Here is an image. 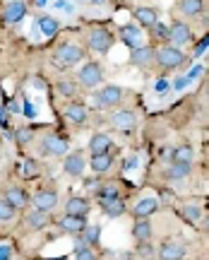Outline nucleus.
<instances>
[{
    "label": "nucleus",
    "mask_w": 209,
    "mask_h": 260,
    "mask_svg": "<svg viewBox=\"0 0 209 260\" xmlns=\"http://www.w3.org/2000/svg\"><path fill=\"white\" fill-rule=\"evenodd\" d=\"M56 89H58L63 96H72L75 92H77V87H75V82H70V80H60L58 85H56Z\"/></svg>",
    "instance_id": "obj_31"
},
{
    "label": "nucleus",
    "mask_w": 209,
    "mask_h": 260,
    "mask_svg": "<svg viewBox=\"0 0 209 260\" xmlns=\"http://www.w3.org/2000/svg\"><path fill=\"white\" fill-rule=\"evenodd\" d=\"M132 236H135L137 241H147V238H151V224L147 219H140V222L132 227Z\"/></svg>",
    "instance_id": "obj_23"
},
{
    "label": "nucleus",
    "mask_w": 209,
    "mask_h": 260,
    "mask_svg": "<svg viewBox=\"0 0 209 260\" xmlns=\"http://www.w3.org/2000/svg\"><path fill=\"white\" fill-rule=\"evenodd\" d=\"M207 234H209V217H207Z\"/></svg>",
    "instance_id": "obj_48"
},
{
    "label": "nucleus",
    "mask_w": 209,
    "mask_h": 260,
    "mask_svg": "<svg viewBox=\"0 0 209 260\" xmlns=\"http://www.w3.org/2000/svg\"><path fill=\"white\" fill-rule=\"evenodd\" d=\"M22 176H24V178H34V176H36V162H34V159H29V162L24 164V171H22Z\"/></svg>",
    "instance_id": "obj_36"
},
{
    "label": "nucleus",
    "mask_w": 209,
    "mask_h": 260,
    "mask_svg": "<svg viewBox=\"0 0 209 260\" xmlns=\"http://www.w3.org/2000/svg\"><path fill=\"white\" fill-rule=\"evenodd\" d=\"M113 166V157L106 152V154H94L91 157V169L96 173H104V171H108Z\"/></svg>",
    "instance_id": "obj_18"
},
{
    "label": "nucleus",
    "mask_w": 209,
    "mask_h": 260,
    "mask_svg": "<svg viewBox=\"0 0 209 260\" xmlns=\"http://www.w3.org/2000/svg\"><path fill=\"white\" fill-rule=\"evenodd\" d=\"M0 260H10V248L7 246H0Z\"/></svg>",
    "instance_id": "obj_43"
},
{
    "label": "nucleus",
    "mask_w": 209,
    "mask_h": 260,
    "mask_svg": "<svg viewBox=\"0 0 209 260\" xmlns=\"http://www.w3.org/2000/svg\"><path fill=\"white\" fill-rule=\"evenodd\" d=\"M200 75H202V68L197 65V68H192V70H190V72L185 75V80H188V82H192V80H197Z\"/></svg>",
    "instance_id": "obj_41"
},
{
    "label": "nucleus",
    "mask_w": 209,
    "mask_h": 260,
    "mask_svg": "<svg viewBox=\"0 0 209 260\" xmlns=\"http://www.w3.org/2000/svg\"><path fill=\"white\" fill-rule=\"evenodd\" d=\"M185 256V248L176 243V241H168V243H164L161 246V251H159V258L161 260H180Z\"/></svg>",
    "instance_id": "obj_12"
},
{
    "label": "nucleus",
    "mask_w": 209,
    "mask_h": 260,
    "mask_svg": "<svg viewBox=\"0 0 209 260\" xmlns=\"http://www.w3.org/2000/svg\"><path fill=\"white\" fill-rule=\"evenodd\" d=\"M46 212H41V210H31L29 214H27V227L31 229H43L46 227Z\"/></svg>",
    "instance_id": "obj_22"
},
{
    "label": "nucleus",
    "mask_w": 209,
    "mask_h": 260,
    "mask_svg": "<svg viewBox=\"0 0 209 260\" xmlns=\"http://www.w3.org/2000/svg\"><path fill=\"white\" fill-rule=\"evenodd\" d=\"M39 27H41L43 34H48V36H51V34H56V31H58V20H56V17L43 15V17L39 20Z\"/></svg>",
    "instance_id": "obj_28"
},
{
    "label": "nucleus",
    "mask_w": 209,
    "mask_h": 260,
    "mask_svg": "<svg viewBox=\"0 0 209 260\" xmlns=\"http://www.w3.org/2000/svg\"><path fill=\"white\" fill-rule=\"evenodd\" d=\"M183 214H185V219H190V222H195V219L200 217V207H197V205H185V210H183Z\"/></svg>",
    "instance_id": "obj_35"
},
{
    "label": "nucleus",
    "mask_w": 209,
    "mask_h": 260,
    "mask_svg": "<svg viewBox=\"0 0 209 260\" xmlns=\"http://www.w3.org/2000/svg\"><path fill=\"white\" fill-rule=\"evenodd\" d=\"M207 46H209V34L205 36V39H202V41H200V44H197V48H195V53H192V56H202Z\"/></svg>",
    "instance_id": "obj_40"
},
{
    "label": "nucleus",
    "mask_w": 209,
    "mask_h": 260,
    "mask_svg": "<svg viewBox=\"0 0 209 260\" xmlns=\"http://www.w3.org/2000/svg\"><path fill=\"white\" fill-rule=\"evenodd\" d=\"M183 15H200L202 12V0H180Z\"/></svg>",
    "instance_id": "obj_27"
},
{
    "label": "nucleus",
    "mask_w": 209,
    "mask_h": 260,
    "mask_svg": "<svg viewBox=\"0 0 209 260\" xmlns=\"http://www.w3.org/2000/svg\"><path fill=\"white\" fill-rule=\"evenodd\" d=\"M116 198H118V188H116L113 183L101 190V200H116Z\"/></svg>",
    "instance_id": "obj_34"
},
{
    "label": "nucleus",
    "mask_w": 209,
    "mask_h": 260,
    "mask_svg": "<svg viewBox=\"0 0 209 260\" xmlns=\"http://www.w3.org/2000/svg\"><path fill=\"white\" fill-rule=\"evenodd\" d=\"M89 46L94 51H99V53L108 51V48L113 46V31H108V29H91L89 31Z\"/></svg>",
    "instance_id": "obj_2"
},
{
    "label": "nucleus",
    "mask_w": 209,
    "mask_h": 260,
    "mask_svg": "<svg viewBox=\"0 0 209 260\" xmlns=\"http://www.w3.org/2000/svg\"><path fill=\"white\" fill-rule=\"evenodd\" d=\"M156 63L161 68H178L185 63V53L180 51L178 46H166L161 51H156Z\"/></svg>",
    "instance_id": "obj_1"
},
{
    "label": "nucleus",
    "mask_w": 209,
    "mask_h": 260,
    "mask_svg": "<svg viewBox=\"0 0 209 260\" xmlns=\"http://www.w3.org/2000/svg\"><path fill=\"white\" fill-rule=\"evenodd\" d=\"M82 236L89 241V246H91V243H96V241H99V236H101V227H96V224H94V227H84Z\"/></svg>",
    "instance_id": "obj_32"
},
{
    "label": "nucleus",
    "mask_w": 209,
    "mask_h": 260,
    "mask_svg": "<svg viewBox=\"0 0 209 260\" xmlns=\"http://www.w3.org/2000/svg\"><path fill=\"white\" fill-rule=\"evenodd\" d=\"M135 166H137V157H130V159L125 162V169H127V171H132Z\"/></svg>",
    "instance_id": "obj_42"
},
{
    "label": "nucleus",
    "mask_w": 209,
    "mask_h": 260,
    "mask_svg": "<svg viewBox=\"0 0 209 260\" xmlns=\"http://www.w3.org/2000/svg\"><path fill=\"white\" fill-rule=\"evenodd\" d=\"M5 200H10L12 207H27V195H24V190H22V188H10Z\"/></svg>",
    "instance_id": "obj_26"
},
{
    "label": "nucleus",
    "mask_w": 209,
    "mask_h": 260,
    "mask_svg": "<svg viewBox=\"0 0 209 260\" xmlns=\"http://www.w3.org/2000/svg\"><path fill=\"white\" fill-rule=\"evenodd\" d=\"M36 5H39V7H41V5H46V0H36Z\"/></svg>",
    "instance_id": "obj_46"
},
{
    "label": "nucleus",
    "mask_w": 209,
    "mask_h": 260,
    "mask_svg": "<svg viewBox=\"0 0 209 260\" xmlns=\"http://www.w3.org/2000/svg\"><path fill=\"white\" fill-rule=\"evenodd\" d=\"M166 87H168V82H164V80H161V82H159V85H156V89H159V92H164V89H166Z\"/></svg>",
    "instance_id": "obj_45"
},
{
    "label": "nucleus",
    "mask_w": 209,
    "mask_h": 260,
    "mask_svg": "<svg viewBox=\"0 0 209 260\" xmlns=\"http://www.w3.org/2000/svg\"><path fill=\"white\" fill-rule=\"evenodd\" d=\"M113 125L118 128V130H123V133H130L132 130V125H135V114L132 111H127V109H123V111H118V114H113Z\"/></svg>",
    "instance_id": "obj_8"
},
{
    "label": "nucleus",
    "mask_w": 209,
    "mask_h": 260,
    "mask_svg": "<svg viewBox=\"0 0 209 260\" xmlns=\"http://www.w3.org/2000/svg\"><path fill=\"white\" fill-rule=\"evenodd\" d=\"M58 260H67V258H58Z\"/></svg>",
    "instance_id": "obj_49"
},
{
    "label": "nucleus",
    "mask_w": 209,
    "mask_h": 260,
    "mask_svg": "<svg viewBox=\"0 0 209 260\" xmlns=\"http://www.w3.org/2000/svg\"><path fill=\"white\" fill-rule=\"evenodd\" d=\"M111 138L108 135H104V133H96L94 138L89 140V149H91V157L94 154H106L108 149H111Z\"/></svg>",
    "instance_id": "obj_13"
},
{
    "label": "nucleus",
    "mask_w": 209,
    "mask_h": 260,
    "mask_svg": "<svg viewBox=\"0 0 209 260\" xmlns=\"http://www.w3.org/2000/svg\"><path fill=\"white\" fill-rule=\"evenodd\" d=\"M65 116H67L72 123H84V120H87V109H84L82 104H72V106H67Z\"/></svg>",
    "instance_id": "obj_24"
},
{
    "label": "nucleus",
    "mask_w": 209,
    "mask_h": 260,
    "mask_svg": "<svg viewBox=\"0 0 209 260\" xmlns=\"http://www.w3.org/2000/svg\"><path fill=\"white\" fill-rule=\"evenodd\" d=\"M41 149H43V154H53V157H63L65 152H67V142L58 138V135H46L43 140H41Z\"/></svg>",
    "instance_id": "obj_4"
},
{
    "label": "nucleus",
    "mask_w": 209,
    "mask_h": 260,
    "mask_svg": "<svg viewBox=\"0 0 209 260\" xmlns=\"http://www.w3.org/2000/svg\"><path fill=\"white\" fill-rule=\"evenodd\" d=\"M24 114L29 116V118H34V116H36V111H34V106H31L29 101H24Z\"/></svg>",
    "instance_id": "obj_44"
},
{
    "label": "nucleus",
    "mask_w": 209,
    "mask_h": 260,
    "mask_svg": "<svg viewBox=\"0 0 209 260\" xmlns=\"http://www.w3.org/2000/svg\"><path fill=\"white\" fill-rule=\"evenodd\" d=\"M101 77H104V72H101V65H96V63H87L80 70V82L84 87H96L101 82Z\"/></svg>",
    "instance_id": "obj_5"
},
{
    "label": "nucleus",
    "mask_w": 209,
    "mask_h": 260,
    "mask_svg": "<svg viewBox=\"0 0 209 260\" xmlns=\"http://www.w3.org/2000/svg\"><path fill=\"white\" fill-rule=\"evenodd\" d=\"M135 17H137L140 24H145V27H149V29L156 24V12L151 7H137L135 10Z\"/></svg>",
    "instance_id": "obj_19"
},
{
    "label": "nucleus",
    "mask_w": 209,
    "mask_h": 260,
    "mask_svg": "<svg viewBox=\"0 0 209 260\" xmlns=\"http://www.w3.org/2000/svg\"><path fill=\"white\" fill-rule=\"evenodd\" d=\"M120 99H123V89H120V87H116V85L104 87V89L99 92V101H101V104H106V106L118 104Z\"/></svg>",
    "instance_id": "obj_10"
},
{
    "label": "nucleus",
    "mask_w": 209,
    "mask_h": 260,
    "mask_svg": "<svg viewBox=\"0 0 209 260\" xmlns=\"http://www.w3.org/2000/svg\"><path fill=\"white\" fill-rule=\"evenodd\" d=\"M15 217V207L10 205V200H0V222H7Z\"/></svg>",
    "instance_id": "obj_30"
},
{
    "label": "nucleus",
    "mask_w": 209,
    "mask_h": 260,
    "mask_svg": "<svg viewBox=\"0 0 209 260\" xmlns=\"http://www.w3.org/2000/svg\"><path fill=\"white\" fill-rule=\"evenodd\" d=\"M156 207H159L156 198H145V200L137 202V207H135L132 212H135V217H137V219H147L149 214H154V212H156Z\"/></svg>",
    "instance_id": "obj_14"
},
{
    "label": "nucleus",
    "mask_w": 209,
    "mask_h": 260,
    "mask_svg": "<svg viewBox=\"0 0 209 260\" xmlns=\"http://www.w3.org/2000/svg\"><path fill=\"white\" fill-rule=\"evenodd\" d=\"M91 2H99V5H101V2H104V0H91Z\"/></svg>",
    "instance_id": "obj_47"
},
{
    "label": "nucleus",
    "mask_w": 209,
    "mask_h": 260,
    "mask_svg": "<svg viewBox=\"0 0 209 260\" xmlns=\"http://www.w3.org/2000/svg\"><path fill=\"white\" fill-rule=\"evenodd\" d=\"M156 56V53H154V51H151V48H147V46H140V48H135V51H132V63H135V65H147V63H151V58Z\"/></svg>",
    "instance_id": "obj_21"
},
{
    "label": "nucleus",
    "mask_w": 209,
    "mask_h": 260,
    "mask_svg": "<svg viewBox=\"0 0 209 260\" xmlns=\"http://www.w3.org/2000/svg\"><path fill=\"white\" fill-rule=\"evenodd\" d=\"M188 173H190V164H178V162H173L171 169H168V176H171V178H185Z\"/></svg>",
    "instance_id": "obj_29"
},
{
    "label": "nucleus",
    "mask_w": 209,
    "mask_h": 260,
    "mask_svg": "<svg viewBox=\"0 0 209 260\" xmlns=\"http://www.w3.org/2000/svg\"><path fill=\"white\" fill-rule=\"evenodd\" d=\"M89 246V241L82 236V234H77V241H75V253H80V251H84Z\"/></svg>",
    "instance_id": "obj_38"
},
{
    "label": "nucleus",
    "mask_w": 209,
    "mask_h": 260,
    "mask_svg": "<svg viewBox=\"0 0 209 260\" xmlns=\"http://www.w3.org/2000/svg\"><path fill=\"white\" fill-rule=\"evenodd\" d=\"M101 205H104V212L108 217H113V219L125 212V202L120 200V198H116V200H101Z\"/></svg>",
    "instance_id": "obj_20"
},
{
    "label": "nucleus",
    "mask_w": 209,
    "mask_h": 260,
    "mask_svg": "<svg viewBox=\"0 0 209 260\" xmlns=\"http://www.w3.org/2000/svg\"><path fill=\"white\" fill-rule=\"evenodd\" d=\"M24 15H27V5H24L22 0H12V2L5 7V22H10V24L20 22Z\"/></svg>",
    "instance_id": "obj_7"
},
{
    "label": "nucleus",
    "mask_w": 209,
    "mask_h": 260,
    "mask_svg": "<svg viewBox=\"0 0 209 260\" xmlns=\"http://www.w3.org/2000/svg\"><path fill=\"white\" fill-rule=\"evenodd\" d=\"M84 171V159H82V154H70L67 159H65V173L67 176H82Z\"/></svg>",
    "instance_id": "obj_15"
},
{
    "label": "nucleus",
    "mask_w": 209,
    "mask_h": 260,
    "mask_svg": "<svg viewBox=\"0 0 209 260\" xmlns=\"http://www.w3.org/2000/svg\"><path fill=\"white\" fill-rule=\"evenodd\" d=\"M34 138V133H31V128H17V133H15V140L20 144H27Z\"/></svg>",
    "instance_id": "obj_33"
},
{
    "label": "nucleus",
    "mask_w": 209,
    "mask_h": 260,
    "mask_svg": "<svg viewBox=\"0 0 209 260\" xmlns=\"http://www.w3.org/2000/svg\"><path fill=\"white\" fill-rule=\"evenodd\" d=\"M82 48L80 46H75V44H63L58 51H56V60H58L60 65H75V63H80L82 60Z\"/></svg>",
    "instance_id": "obj_3"
},
{
    "label": "nucleus",
    "mask_w": 209,
    "mask_h": 260,
    "mask_svg": "<svg viewBox=\"0 0 209 260\" xmlns=\"http://www.w3.org/2000/svg\"><path fill=\"white\" fill-rule=\"evenodd\" d=\"M60 227H63V231H67V234H82L87 224H84V217L65 214V217L60 219Z\"/></svg>",
    "instance_id": "obj_11"
},
{
    "label": "nucleus",
    "mask_w": 209,
    "mask_h": 260,
    "mask_svg": "<svg viewBox=\"0 0 209 260\" xmlns=\"http://www.w3.org/2000/svg\"><path fill=\"white\" fill-rule=\"evenodd\" d=\"M192 157H195V152L190 144H183L173 152V162H178V164H192Z\"/></svg>",
    "instance_id": "obj_25"
},
{
    "label": "nucleus",
    "mask_w": 209,
    "mask_h": 260,
    "mask_svg": "<svg viewBox=\"0 0 209 260\" xmlns=\"http://www.w3.org/2000/svg\"><path fill=\"white\" fill-rule=\"evenodd\" d=\"M120 36H123V41L135 51V48H140V29L132 27V24H127V27L120 29Z\"/></svg>",
    "instance_id": "obj_17"
},
{
    "label": "nucleus",
    "mask_w": 209,
    "mask_h": 260,
    "mask_svg": "<svg viewBox=\"0 0 209 260\" xmlns=\"http://www.w3.org/2000/svg\"><path fill=\"white\" fill-rule=\"evenodd\" d=\"M56 205H58V193H56V190H39V193L34 195V210L51 212Z\"/></svg>",
    "instance_id": "obj_6"
},
{
    "label": "nucleus",
    "mask_w": 209,
    "mask_h": 260,
    "mask_svg": "<svg viewBox=\"0 0 209 260\" xmlns=\"http://www.w3.org/2000/svg\"><path fill=\"white\" fill-rule=\"evenodd\" d=\"M75 260H96V256H94V251H89V248H84V251L75 253Z\"/></svg>",
    "instance_id": "obj_39"
},
{
    "label": "nucleus",
    "mask_w": 209,
    "mask_h": 260,
    "mask_svg": "<svg viewBox=\"0 0 209 260\" xmlns=\"http://www.w3.org/2000/svg\"><path fill=\"white\" fill-rule=\"evenodd\" d=\"M190 39H192V34H190V27H188V24H183V22L171 24V41H173V46H183V44H188Z\"/></svg>",
    "instance_id": "obj_9"
},
{
    "label": "nucleus",
    "mask_w": 209,
    "mask_h": 260,
    "mask_svg": "<svg viewBox=\"0 0 209 260\" xmlns=\"http://www.w3.org/2000/svg\"><path fill=\"white\" fill-rule=\"evenodd\" d=\"M151 29L156 31V36H161V39H171V29H168V27H164V24H159V22H156Z\"/></svg>",
    "instance_id": "obj_37"
},
{
    "label": "nucleus",
    "mask_w": 209,
    "mask_h": 260,
    "mask_svg": "<svg viewBox=\"0 0 209 260\" xmlns=\"http://www.w3.org/2000/svg\"><path fill=\"white\" fill-rule=\"evenodd\" d=\"M65 212H67V214H75V217H84V214L89 212V202L82 200V198H70Z\"/></svg>",
    "instance_id": "obj_16"
}]
</instances>
